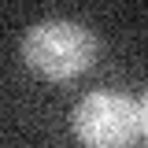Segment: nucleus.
<instances>
[{"label": "nucleus", "mask_w": 148, "mask_h": 148, "mask_svg": "<svg viewBox=\"0 0 148 148\" xmlns=\"http://www.w3.org/2000/svg\"><path fill=\"white\" fill-rule=\"evenodd\" d=\"M137 130H141V133H148V92L137 100Z\"/></svg>", "instance_id": "nucleus-3"}, {"label": "nucleus", "mask_w": 148, "mask_h": 148, "mask_svg": "<svg viewBox=\"0 0 148 148\" xmlns=\"http://www.w3.org/2000/svg\"><path fill=\"white\" fill-rule=\"evenodd\" d=\"M26 67L48 82H67L89 71L96 59V37L74 18H45L34 22L22 37Z\"/></svg>", "instance_id": "nucleus-1"}, {"label": "nucleus", "mask_w": 148, "mask_h": 148, "mask_svg": "<svg viewBox=\"0 0 148 148\" xmlns=\"http://www.w3.org/2000/svg\"><path fill=\"white\" fill-rule=\"evenodd\" d=\"M71 126L85 148H130L137 133V100L115 89H96L78 100Z\"/></svg>", "instance_id": "nucleus-2"}]
</instances>
